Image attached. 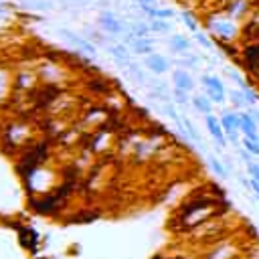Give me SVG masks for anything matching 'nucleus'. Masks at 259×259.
I'll use <instances>...</instances> for the list:
<instances>
[{
    "label": "nucleus",
    "instance_id": "obj_1",
    "mask_svg": "<svg viewBox=\"0 0 259 259\" xmlns=\"http://www.w3.org/2000/svg\"><path fill=\"white\" fill-rule=\"evenodd\" d=\"M221 214V202L219 200H212V198H198V200H192L188 204H184L178 212V223H180V229L190 233L194 231L196 227L204 225L206 221L214 219Z\"/></svg>",
    "mask_w": 259,
    "mask_h": 259
},
{
    "label": "nucleus",
    "instance_id": "obj_2",
    "mask_svg": "<svg viewBox=\"0 0 259 259\" xmlns=\"http://www.w3.org/2000/svg\"><path fill=\"white\" fill-rule=\"evenodd\" d=\"M206 28L217 38V42H233L241 34V26L237 24V20H233L229 16H210V18H206Z\"/></svg>",
    "mask_w": 259,
    "mask_h": 259
},
{
    "label": "nucleus",
    "instance_id": "obj_3",
    "mask_svg": "<svg viewBox=\"0 0 259 259\" xmlns=\"http://www.w3.org/2000/svg\"><path fill=\"white\" fill-rule=\"evenodd\" d=\"M239 257V243L233 239H219L210 243L202 259H237Z\"/></svg>",
    "mask_w": 259,
    "mask_h": 259
},
{
    "label": "nucleus",
    "instance_id": "obj_4",
    "mask_svg": "<svg viewBox=\"0 0 259 259\" xmlns=\"http://www.w3.org/2000/svg\"><path fill=\"white\" fill-rule=\"evenodd\" d=\"M109 123V121H107ZM107 123H103L99 130H95L89 138H87V148L91 150V154H105L111 150L113 142H115V134L107 130Z\"/></svg>",
    "mask_w": 259,
    "mask_h": 259
},
{
    "label": "nucleus",
    "instance_id": "obj_5",
    "mask_svg": "<svg viewBox=\"0 0 259 259\" xmlns=\"http://www.w3.org/2000/svg\"><path fill=\"white\" fill-rule=\"evenodd\" d=\"M97 24H99L101 30H105L111 36L127 32V22H123L113 10H101L99 16H97Z\"/></svg>",
    "mask_w": 259,
    "mask_h": 259
},
{
    "label": "nucleus",
    "instance_id": "obj_6",
    "mask_svg": "<svg viewBox=\"0 0 259 259\" xmlns=\"http://www.w3.org/2000/svg\"><path fill=\"white\" fill-rule=\"evenodd\" d=\"M204 125H206V130H208L210 138L217 142V148L225 150L227 144H229V140H227V134H225V130H223V125H221V119H219L214 113H208V115H204Z\"/></svg>",
    "mask_w": 259,
    "mask_h": 259
},
{
    "label": "nucleus",
    "instance_id": "obj_7",
    "mask_svg": "<svg viewBox=\"0 0 259 259\" xmlns=\"http://www.w3.org/2000/svg\"><path fill=\"white\" fill-rule=\"evenodd\" d=\"M73 47H77L81 53H85V55H91V57H95L97 55V49H95V45L91 42V40H87L85 36H81V34H77V32H73V30H69V28H61L59 30Z\"/></svg>",
    "mask_w": 259,
    "mask_h": 259
},
{
    "label": "nucleus",
    "instance_id": "obj_8",
    "mask_svg": "<svg viewBox=\"0 0 259 259\" xmlns=\"http://www.w3.org/2000/svg\"><path fill=\"white\" fill-rule=\"evenodd\" d=\"M150 73H154V75H164V73H168L170 71V61L164 57V55H160V53H152V55H148V57H144V63H142Z\"/></svg>",
    "mask_w": 259,
    "mask_h": 259
},
{
    "label": "nucleus",
    "instance_id": "obj_9",
    "mask_svg": "<svg viewBox=\"0 0 259 259\" xmlns=\"http://www.w3.org/2000/svg\"><path fill=\"white\" fill-rule=\"evenodd\" d=\"M172 85L178 87V89H184V91L192 93L194 87H196V81H194V77L190 75V71H186V69H178V67H176V69L172 71Z\"/></svg>",
    "mask_w": 259,
    "mask_h": 259
},
{
    "label": "nucleus",
    "instance_id": "obj_10",
    "mask_svg": "<svg viewBox=\"0 0 259 259\" xmlns=\"http://www.w3.org/2000/svg\"><path fill=\"white\" fill-rule=\"evenodd\" d=\"M36 79L38 75H34L32 71H18L14 75V89L18 91H34V85H36Z\"/></svg>",
    "mask_w": 259,
    "mask_h": 259
},
{
    "label": "nucleus",
    "instance_id": "obj_11",
    "mask_svg": "<svg viewBox=\"0 0 259 259\" xmlns=\"http://www.w3.org/2000/svg\"><path fill=\"white\" fill-rule=\"evenodd\" d=\"M249 8H251V0H229L225 12H227L229 18H233V20H241V18L247 16Z\"/></svg>",
    "mask_w": 259,
    "mask_h": 259
},
{
    "label": "nucleus",
    "instance_id": "obj_12",
    "mask_svg": "<svg viewBox=\"0 0 259 259\" xmlns=\"http://www.w3.org/2000/svg\"><path fill=\"white\" fill-rule=\"evenodd\" d=\"M168 47H170V53H174V55H186V53H190V40L184 36V34H180V32H174V34H170V38H168Z\"/></svg>",
    "mask_w": 259,
    "mask_h": 259
},
{
    "label": "nucleus",
    "instance_id": "obj_13",
    "mask_svg": "<svg viewBox=\"0 0 259 259\" xmlns=\"http://www.w3.org/2000/svg\"><path fill=\"white\" fill-rule=\"evenodd\" d=\"M200 83H202V87H204V89L217 91L219 95L227 97V87H225V83L221 81V77H217V75H208V73H202V75H200Z\"/></svg>",
    "mask_w": 259,
    "mask_h": 259
},
{
    "label": "nucleus",
    "instance_id": "obj_14",
    "mask_svg": "<svg viewBox=\"0 0 259 259\" xmlns=\"http://www.w3.org/2000/svg\"><path fill=\"white\" fill-rule=\"evenodd\" d=\"M132 53L138 55V57H148L154 53V38H136L132 45H130Z\"/></svg>",
    "mask_w": 259,
    "mask_h": 259
},
{
    "label": "nucleus",
    "instance_id": "obj_15",
    "mask_svg": "<svg viewBox=\"0 0 259 259\" xmlns=\"http://www.w3.org/2000/svg\"><path fill=\"white\" fill-rule=\"evenodd\" d=\"M190 103H192V107L200 113V115H208V113H212V101L204 95V93H194L192 95V99H190Z\"/></svg>",
    "mask_w": 259,
    "mask_h": 259
},
{
    "label": "nucleus",
    "instance_id": "obj_16",
    "mask_svg": "<svg viewBox=\"0 0 259 259\" xmlns=\"http://www.w3.org/2000/svg\"><path fill=\"white\" fill-rule=\"evenodd\" d=\"M117 63H125V61H130V51L132 49H127V45H123V42H113V45H107V49H105Z\"/></svg>",
    "mask_w": 259,
    "mask_h": 259
},
{
    "label": "nucleus",
    "instance_id": "obj_17",
    "mask_svg": "<svg viewBox=\"0 0 259 259\" xmlns=\"http://www.w3.org/2000/svg\"><path fill=\"white\" fill-rule=\"evenodd\" d=\"M127 30L134 32L136 38H148V36L152 34L150 22H142V20H134V22L127 20Z\"/></svg>",
    "mask_w": 259,
    "mask_h": 259
},
{
    "label": "nucleus",
    "instance_id": "obj_18",
    "mask_svg": "<svg viewBox=\"0 0 259 259\" xmlns=\"http://www.w3.org/2000/svg\"><path fill=\"white\" fill-rule=\"evenodd\" d=\"M198 63H200V57L194 53H186L174 59V65L178 69H198Z\"/></svg>",
    "mask_w": 259,
    "mask_h": 259
},
{
    "label": "nucleus",
    "instance_id": "obj_19",
    "mask_svg": "<svg viewBox=\"0 0 259 259\" xmlns=\"http://www.w3.org/2000/svg\"><path fill=\"white\" fill-rule=\"evenodd\" d=\"M182 123H184V136H186L188 140H192L194 144L204 146V142H202V138H200V134H198V130H196V125H194L186 115L182 117Z\"/></svg>",
    "mask_w": 259,
    "mask_h": 259
},
{
    "label": "nucleus",
    "instance_id": "obj_20",
    "mask_svg": "<svg viewBox=\"0 0 259 259\" xmlns=\"http://www.w3.org/2000/svg\"><path fill=\"white\" fill-rule=\"evenodd\" d=\"M206 162H208L210 170H212L219 178H229V170H227V166L223 164V160H221V158H217V156L208 154V156H206Z\"/></svg>",
    "mask_w": 259,
    "mask_h": 259
},
{
    "label": "nucleus",
    "instance_id": "obj_21",
    "mask_svg": "<svg viewBox=\"0 0 259 259\" xmlns=\"http://www.w3.org/2000/svg\"><path fill=\"white\" fill-rule=\"evenodd\" d=\"M150 28H152L154 34H168V32H172V22H170V20L152 18V20H150Z\"/></svg>",
    "mask_w": 259,
    "mask_h": 259
},
{
    "label": "nucleus",
    "instance_id": "obj_22",
    "mask_svg": "<svg viewBox=\"0 0 259 259\" xmlns=\"http://www.w3.org/2000/svg\"><path fill=\"white\" fill-rule=\"evenodd\" d=\"M227 95H229V101L233 103V107H237V111H243V107H249L241 89H231V91H227Z\"/></svg>",
    "mask_w": 259,
    "mask_h": 259
},
{
    "label": "nucleus",
    "instance_id": "obj_23",
    "mask_svg": "<svg viewBox=\"0 0 259 259\" xmlns=\"http://www.w3.org/2000/svg\"><path fill=\"white\" fill-rule=\"evenodd\" d=\"M190 99H192V95H190L188 91L178 89V87L172 89V101H174V103H178V105H188Z\"/></svg>",
    "mask_w": 259,
    "mask_h": 259
},
{
    "label": "nucleus",
    "instance_id": "obj_24",
    "mask_svg": "<svg viewBox=\"0 0 259 259\" xmlns=\"http://www.w3.org/2000/svg\"><path fill=\"white\" fill-rule=\"evenodd\" d=\"M180 18H182L184 26H186V28H188L192 34H194V32H198V22H196V18H194L190 12H186V10H184V12L180 14Z\"/></svg>",
    "mask_w": 259,
    "mask_h": 259
},
{
    "label": "nucleus",
    "instance_id": "obj_25",
    "mask_svg": "<svg viewBox=\"0 0 259 259\" xmlns=\"http://www.w3.org/2000/svg\"><path fill=\"white\" fill-rule=\"evenodd\" d=\"M194 40H196L200 47H204L206 51H214V45H212V40L208 38V34H206V32H202V30L194 32Z\"/></svg>",
    "mask_w": 259,
    "mask_h": 259
},
{
    "label": "nucleus",
    "instance_id": "obj_26",
    "mask_svg": "<svg viewBox=\"0 0 259 259\" xmlns=\"http://www.w3.org/2000/svg\"><path fill=\"white\" fill-rule=\"evenodd\" d=\"M241 146L255 158V156H259V142H253V140H249V138H245L243 136V140H241Z\"/></svg>",
    "mask_w": 259,
    "mask_h": 259
},
{
    "label": "nucleus",
    "instance_id": "obj_27",
    "mask_svg": "<svg viewBox=\"0 0 259 259\" xmlns=\"http://www.w3.org/2000/svg\"><path fill=\"white\" fill-rule=\"evenodd\" d=\"M176 16V10L174 8H170V6H158L156 8V18H160V20H170V18H174Z\"/></svg>",
    "mask_w": 259,
    "mask_h": 259
},
{
    "label": "nucleus",
    "instance_id": "obj_28",
    "mask_svg": "<svg viewBox=\"0 0 259 259\" xmlns=\"http://www.w3.org/2000/svg\"><path fill=\"white\" fill-rule=\"evenodd\" d=\"M243 95H245V101H247L249 107H255V105L259 103V93H257L253 87H247V89L243 91Z\"/></svg>",
    "mask_w": 259,
    "mask_h": 259
},
{
    "label": "nucleus",
    "instance_id": "obj_29",
    "mask_svg": "<svg viewBox=\"0 0 259 259\" xmlns=\"http://www.w3.org/2000/svg\"><path fill=\"white\" fill-rule=\"evenodd\" d=\"M87 40H91L93 45H105L109 38L107 36H103L101 32H97V30H87Z\"/></svg>",
    "mask_w": 259,
    "mask_h": 259
},
{
    "label": "nucleus",
    "instance_id": "obj_30",
    "mask_svg": "<svg viewBox=\"0 0 259 259\" xmlns=\"http://www.w3.org/2000/svg\"><path fill=\"white\" fill-rule=\"evenodd\" d=\"M247 176L251 178V180H257L259 182V162H251V164H247Z\"/></svg>",
    "mask_w": 259,
    "mask_h": 259
},
{
    "label": "nucleus",
    "instance_id": "obj_31",
    "mask_svg": "<svg viewBox=\"0 0 259 259\" xmlns=\"http://www.w3.org/2000/svg\"><path fill=\"white\" fill-rule=\"evenodd\" d=\"M237 152H239V156H241V160L245 162V166L253 162V156H251V154H249V152H247V150H245L243 146H239V148H237Z\"/></svg>",
    "mask_w": 259,
    "mask_h": 259
},
{
    "label": "nucleus",
    "instance_id": "obj_32",
    "mask_svg": "<svg viewBox=\"0 0 259 259\" xmlns=\"http://www.w3.org/2000/svg\"><path fill=\"white\" fill-rule=\"evenodd\" d=\"M136 4H150V6H156V0H136Z\"/></svg>",
    "mask_w": 259,
    "mask_h": 259
},
{
    "label": "nucleus",
    "instance_id": "obj_33",
    "mask_svg": "<svg viewBox=\"0 0 259 259\" xmlns=\"http://www.w3.org/2000/svg\"><path fill=\"white\" fill-rule=\"evenodd\" d=\"M257 75H259V73H257Z\"/></svg>",
    "mask_w": 259,
    "mask_h": 259
}]
</instances>
